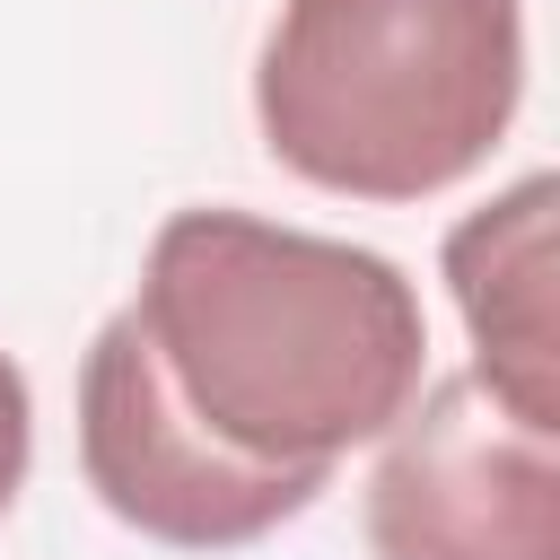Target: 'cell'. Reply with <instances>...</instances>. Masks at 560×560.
Masks as SVG:
<instances>
[{
    "label": "cell",
    "mask_w": 560,
    "mask_h": 560,
    "mask_svg": "<svg viewBox=\"0 0 560 560\" xmlns=\"http://www.w3.org/2000/svg\"><path fill=\"white\" fill-rule=\"evenodd\" d=\"M376 560H560V429L516 420L481 376H438L368 472Z\"/></svg>",
    "instance_id": "3957f363"
},
{
    "label": "cell",
    "mask_w": 560,
    "mask_h": 560,
    "mask_svg": "<svg viewBox=\"0 0 560 560\" xmlns=\"http://www.w3.org/2000/svg\"><path fill=\"white\" fill-rule=\"evenodd\" d=\"M429 376L420 289L341 236L175 210L79 368V464L166 551H245L315 508Z\"/></svg>",
    "instance_id": "6da1fadb"
},
{
    "label": "cell",
    "mask_w": 560,
    "mask_h": 560,
    "mask_svg": "<svg viewBox=\"0 0 560 560\" xmlns=\"http://www.w3.org/2000/svg\"><path fill=\"white\" fill-rule=\"evenodd\" d=\"M26 464H35V402H26V376H18V359L0 350V516L18 508V490H26Z\"/></svg>",
    "instance_id": "5b68a950"
},
{
    "label": "cell",
    "mask_w": 560,
    "mask_h": 560,
    "mask_svg": "<svg viewBox=\"0 0 560 560\" xmlns=\"http://www.w3.org/2000/svg\"><path fill=\"white\" fill-rule=\"evenodd\" d=\"M525 0H280L254 61L262 149L350 201H429L516 122Z\"/></svg>",
    "instance_id": "7a4b0ae2"
},
{
    "label": "cell",
    "mask_w": 560,
    "mask_h": 560,
    "mask_svg": "<svg viewBox=\"0 0 560 560\" xmlns=\"http://www.w3.org/2000/svg\"><path fill=\"white\" fill-rule=\"evenodd\" d=\"M446 289L472 332V376L534 429H560V315H551V175L508 184L446 236Z\"/></svg>",
    "instance_id": "277c9868"
}]
</instances>
